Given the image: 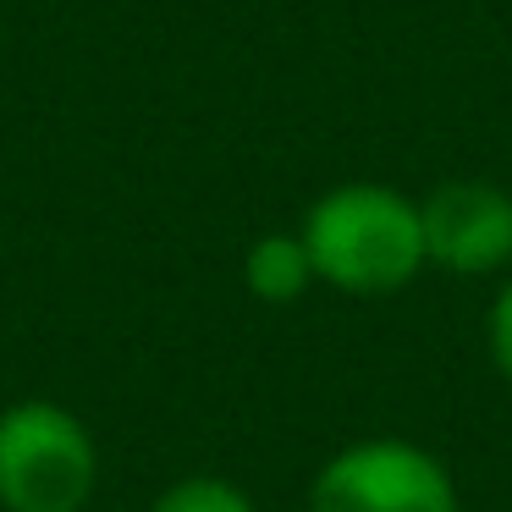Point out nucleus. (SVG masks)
I'll use <instances>...</instances> for the list:
<instances>
[{"label": "nucleus", "mask_w": 512, "mask_h": 512, "mask_svg": "<svg viewBox=\"0 0 512 512\" xmlns=\"http://www.w3.org/2000/svg\"><path fill=\"white\" fill-rule=\"evenodd\" d=\"M424 265L446 276H501L512 265V193L485 177H452L419 199Z\"/></svg>", "instance_id": "4"}, {"label": "nucleus", "mask_w": 512, "mask_h": 512, "mask_svg": "<svg viewBox=\"0 0 512 512\" xmlns=\"http://www.w3.org/2000/svg\"><path fill=\"white\" fill-rule=\"evenodd\" d=\"M243 287L254 292L259 303L281 309V303H298L314 281V265H309V248H303L298 232H265L248 243L243 254Z\"/></svg>", "instance_id": "5"}, {"label": "nucleus", "mask_w": 512, "mask_h": 512, "mask_svg": "<svg viewBox=\"0 0 512 512\" xmlns=\"http://www.w3.org/2000/svg\"><path fill=\"white\" fill-rule=\"evenodd\" d=\"M100 490L94 430L56 397L0 408V512H83Z\"/></svg>", "instance_id": "2"}, {"label": "nucleus", "mask_w": 512, "mask_h": 512, "mask_svg": "<svg viewBox=\"0 0 512 512\" xmlns=\"http://www.w3.org/2000/svg\"><path fill=\"white\" fill-rule=\"evenodd\" d=\"M149 512H259L237 479L226 474H182L149 501Z\"/></svg>", "instance_id": "6"}, {"label": "nucleus", "mask_w": 512, "mask_h": 512, "mask_svg": "<svg viewBox=\"0 0 512 512\" xmlns=\"http://www.w3.org/2000/svg\"><path fill=\"white\" fill-rule=\"evenodd\" d=\"M303 512H463V490L452 468L419 441L364 435L320 463Z\"/></svg>", "instance_id": "3"}, {"label": "nucleus", "mask_w": 512, "mask_h": 512, "mask_svg": "<svg viewBox=\"0 0 512 512\" xmlns=\"http://www.w3.org/2000/svg\"><path fill=\"white\" fill-rule=\"evenodd\" d=\"M298 237L320 287L347 298H386L424 276L419 199L386 182H336L303 210Z\"/></svg>", "instance_id": "1"}, {"label": "nucleus", "mask_w": 512, "mask_h": 512, "mask_svg": "<svg viewBox=\"0 0 512 512\" xmlns=\"http://www.w3.org/2000/svg\"><path fill=\"white\" fill-rule=\"evenodd\" d=\"M485 353H490V364H496L501 386L512 391V276L496 287V298H490V309H485Z\"/></svg>", "instance_id": "7"}]
</instances>
